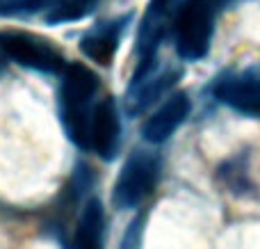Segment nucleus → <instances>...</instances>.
Listing matches in <instances>:
<instances>
[{
  "label": "nucleus",
  "instance_id": "obj_1",
  "mask_svg": "<svg viewBox=\"0 0 260 249\" xmlns=\"http://www.w3.org/2000/svg\"><path fill=\"white\" fill-rule=\"evenodd\" d=\"M101 80L89 67L80 62H71L62 71L59 85V112L67 135L78 149H91V119L99 105Z\"/></svg>",
  "mask_w": 260,
  "mask_h": 249
},
{
  "label": "nucleus",
  "instance_id": "obj_2",
  "mask_svg": "<svg viewBox=\"0 0 260 249\" xmlns=\"http://www.w3.org/2000/svg\"><path fill=\"white\" fill-rule=\"evenodd\" d=\"M221 9L215 0H185L174 18L176 53L187 62L206 57L210 50L217 14Z\"/></svg>",
  "mask_w": 260,
  "mask_h": 249
},
{
  "label": "nucleus",
  "instance_id": "obj_3",
  "mask_svg": "<svg viewBox=\"0 0 260 249\" xmlns=\"http://www.w3.org/2000/svg\"><path fill=\"white\" fill-rule=\"evenodd\" d=\"M0 53L21 67L35 69L41 73H62L67 67L62 50L50 39L25 30H3L0 32Z\"/></svg>",
  "mask_w": 260,
  "mask_h": 249
},
{
  "label": "nucleus",
  "instance_id": "obj_4",
  "mask_svg": "<svg viewBox=\"0 0 260 249\" xmlns=\"http://www.w3.org/2000/svg\"><path fill=\"white\" fill-rule=\"evenodd\" d=\"M160 158L151 151H133L121 167L112 190V204L119 210L137 208L157 185Z\"/></svg>",
  "mask_w": 260,
  "mask_h": 249
},
{
  "label": "nucleus",
  "instance_id": "obj_5",
  "mask_svg": "<svg viewBox=\"0 0 260 249\" xmlns=\"http://www.w3.org/2000/svg\"><path fill=\"white\" fill-rule=\"evenodd\" d=\"M178 78H180V69L169 67V64H160L155 57L139 59L137 71H135L126 91V112L130 117L146 112L162 94H167L176 85Z\"/></svg>",
  "mask_w": 260,
  "mask_h": 249
},
{
  "label": "nucleus",
  "instance_id": "obj_6",
  "mask_svg": "<svg viewBox=\"0 0 260 249\" xmlns=\"http://www.w3.org/2000/svg\"><path fill=\"white\" fill-rule=\"evenodd\" d=\"M212 96L240 114L260 117V67L224 73L212 85Z\"/></svg>",
  "mask_w": 260,
  "mask_h": 249
},
{
  "label": "nucleus",
  "instance_id": "obj_7",
  "mask_svg": "<svg viewBox=\"0 0 260 249\" xmlns=\"http://www.w3.org/2000/svg\"><path fill=\"white\" fill-rule=\"evenodd\" d=\"M183 3L185 0H151L148 3L142 18V25H139V35H137L139 59L155 57L157 46L165 39L169 25H174V18Z\"/></svg>",
  "mask_w": 260,
  "mask_h": 249
},
{
  "label": "nucleus",
  "instance_id": "obj_8",
  "mask_svg": "<svg viewBox=\"0 0 260 249\" xmlns=\"http://www.w3.org/2000/svg\"><path fill=\"white\" fill-rule=\"evenodd\" d=\"M121 146V114L114 99H101L91 119V149L99 158L114 160Z\"/></svg>",
  "mask_w": 260,
  "mask_h": 249
},
{
  "label": "nucleus",
  "instance_id": "obj_9",
  "mask_svg": "<svg viewBox=\"0 0 260 249\" xmlns=\"http://www.w3.org/2000/svg\"><path fill=\"white\" fill-rule=\"evenodd\" d=\"M189 117V99L185 91H176L171 94L151 117L144 121L142 135L151 144H162L167 142Z\"/></svg>",
  "mask_w": 260,
  "mask_h": 249
},
{
  "label": "nucleus",
  "instance_id": "obj_10",
  "mask_svg": "<svg viewBox=\"0 0 260 249\" xmlns=\"http://www.w3.org/2000/svg\"><path fill=\"white\" fill-rule=\"evenodd\" d=\"M130 16H119L112 21H105L87 30L80 39V50L87 59L101 64V67H110L121 44V35L126 30Z\"/></svg>",
  "mask_w": 260,
  "mask_h": 249
},
{
  "label": "nucleus",
  "instance_id": "obj_11",
  "mask_svg": "<svg viewBox=\"0 0 260 249\" xmlns=\"http://www.w3.org/2000/svg\"><path fill=\"white\" fill-rule=\"evenodd\" d=\"M105 227L108 220H105L103 201L91 197L78 217L73 249H105Z\"/></svg>",
  "mask_w": 260,
  "mask_h": 249
},
{
  "label": "nucleus",
  "instance_id": "obj_12",
  "mask_svg": "<svg viewBox=\"0 0 260 249\" xmlns=\"http://www.w3.org/2000/svg\"><path fill=\"white\" fill-rule=\"evenodd\" d=\"M99 0H53V5L48 7L46 14V23H71V21H80L85 18L89 12H94Z\"/></svg>",
  "mask_w": 260,
  "mask_h": 249
},
{
  "label": "nucleus",
  "instance_id": "obj_13",
  "mask_svg": "<svg viewBox=\"0 0 260 249\" xmlns=\"http://www.w3.org/2000/svg\"><path fill=\"white\" fill-rule=\"evenodd\" d=\"M53 0H0V16H27L50 7Z\"/></svg>",
  "mask_w": 260,
  "mask_h": 249
},
{
  "label": "nucleus",
  "instance_id": "obj_14",
  "mask_svg": "<svg viewBox=\"0 0 260 249\" xmlns=\"http://www.w3.org/2000/svg\"><path fill=\"white\" fill-rule=\"evenodd\" d=\"M142 231H144V217H135L128 224L119 249H142Z\"/></svg>",
  "mask_w": 260,
  "mask_h": 249
},
{
  "label": "nucleus",
  "instance_id": "obj_15",
  "mask_svg": "<svg viewBox=\"0 0 260 249\" xmlns=\"http://www.w3.org/2000/svg\"><path fill=\"white\" fill-rule=\"evenodd\" d=\"M215 3H217V7L219 9H224V7H229V5H233L235 0H215Z\"/></svg>",
  "mask_w": 260,
  "mask_h": 249
}]
</instances>
